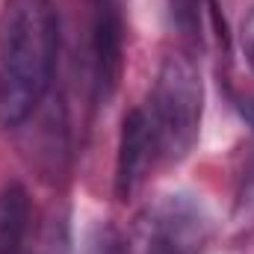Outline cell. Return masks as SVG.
<instances>
[{"instance_id":"obj_1","label":"cell","mask_w":254,"mask_h":254,"mask_svg":"<svg viewBox=\"0 0 254 254\" xmlns=\"http://www.w3.org/2000/svg\"><path fill=\"white\" fill-rule=\"evenodd\" d=\"M60 51L51 0H9L0 12V125L18 127L45 101Z\"/></svg>"},{"instance_id":"obj_2","label":"cell","mask_w":254,"mask_h":254,"mask_svg":"<svg viewBox=\"0 0 254 254\" xmlns=\"http://www.w3.org/2000/svg\"><path fill=\"white\" fill-rule=\"evenodd\" d=\"M145 110L160 142V157L169 163L184 160L198 142L204 113V83L187 54H169L163 60Z\"/></svg>"},{"instance_id":"obj_3","label":"cell","mask_w":254,"mask_h":254,"mask_svg":"<svg viewBox=\"0 0 254 254\" xmlns=\"http://www.w3.org/2000/svg\"><path fill=\"white\" fill-rule=\"evenodd\" d=\"M210 240V219L187 192L157 198L139 225V254H201Z\"/></svg>"},{"instance_id":"obj_4","label":"cell","mask_w":254,"mask_h":254,"mask_svg":"<svg viewBox=\"0 0 254 254\" xmlns=\"http://www.w3.org/2000/svg\"><path fill=\"white\" fill-rule=\"evenodd\" d=\"M125 65V15L122 0H92V74L95 95L110 98Z\"/></svg>"},{"instance_id":"obj_5","label":"cell","mask_w":254,"mask_h":254,"mask_svg":"<svg viewBox=\"0 0 254 254\" xmlns=\"http://www.w3.org/2000/svg\"><path fill=\"white\" fill-rule=\"evenodd\" d=\"M160 157V142L145 107H136L125 116L122 142H119V163H116V192L119 198H130L145 184L154 163Z\"/></svg>"},{"instance_id":"obj_6","label":"cell","mask_w":254,"mask_h":254,"mask_svg":"<svg viewBox=\"0 0 254 254\" xmlns=\"http://www.w3.org/2000/svg\"><path fill=\"white\" fill-rule=\"evenodd\" d=\"M30 234V198L21 184L0 190V254H21Z\"/></svg>"},{"instance_id":"obj_7","label":"cell","mask_w":254,"mask_h":254,"mask_svg":"<svg viewBox=\"0 0 254 254\" xmlns=\"http://www.w3.org/2000/svg\"><path fill=\"white\" fill-rule=\"evenodd\" d=\"M68 216L51 213L36 234H27L21 254H68Z\"/></svg>"},{"instance_id":"obj_8","label":"cell","mask_w":254,"mask_h":254,"mask_svg":"<svg viewBox=\"0 0 254 254\" xmlns=\"http://www.w3.org/2000/svg\"><path fill=\"white\" fill-rule=\"evenodd\" d=\"M207 6H213V3L210 0H169V12H172L178 33L198 48L204 42V9Z\"/></svg>"},{"instance_id":"obj_9","label":"cell","mask_w":254,"mask_h":254,"mask_svg":"<svg viewBox=\"0 0 254 254\" xmlns=\"http://www.w3.org/2000/svg\"><path fill=\"white\" fill-rule=\"evenodd\" d=\"M240 45H243V54H246V63L254 71V9L246 15L243 27H240Z\"/></svg>"},{"instance_id":"obj_10","label":"cell","mask_w":254,"mask_h":254,"mask_svg":"<svg viewBox=\"0 0 254 254\" xmlns=\"http://www.w3.org/2000/svg\"><path fill=\"white\" fill-rule=\"evenodd\" d=\"M240 113H243V119H246L254 130V101L252 98H243V101H240Z\"/></svg>"}]
</instances>
